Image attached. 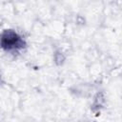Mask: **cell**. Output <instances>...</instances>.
Segmentation results:
<instances>
[{
  "mask_svg": "<svg viewBox=\"0 0 122 122\" xmlns=\"http://www.w3.org/2000/svg\"><path fill=\"white\" fill-rule=\"evenodd\" d=\"M1 47L7 51L21 49L24 45L22 38L12 30H5L0 37Z\"/></svg>",
  "mask_w": 122,
  "mask_h": 122,
  "instance_id": "6da1fadb",
  "label": "cell"
}]
</instances>
